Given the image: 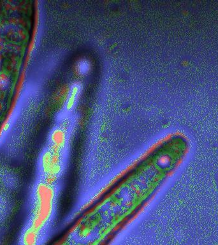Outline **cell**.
Listing matches in <instances>:
<instances>
[{
	"label": "cell",
	"instance_id": "7a4b0ae2",
	"mask_svg": "<svg viewBox=\"0 0 218 245\" xmlns=\"http://www.w3.org/2000/svg\"><path fill=\"white\" fill-rule=\"evenodd\" d=\"M78 92V86H73L71 90L70 96L69 97V99L67 102V108L69 109L72 107L75 100L76 98V95Z\"/></svg>",
	"mask_w": 218,
	"mask_h": 245
},
{
	"label": "cell",
	"instance_id": "3957f363",
	"mask_svg": "<svg viewBox=\"0 0 218 245\" xmlns=\"http://www.w3.org/2000/svg\"><path fill=\"white\" fill-rule=\"evenodd\" d=\"M89 65L87 61H82L79 65V69L80 72L84 73L88 71Z\"/></svg>",
	"mask_w": 218,
	"mask_h": 245
},
{
	"label": "cell",
	"instance_id": "6da1fadb",
	"mask_svg": "<svg viewBox=\"0 0 218 245\" xmlns=\"http://www.w3.org/2000/svg\"><path fill=\"white\" fill-rule=\"evenodd\" d=\"M36 241V235L34 232H27L24 236V243L25 245H35Z\"/></svg>",
	"mask_w": 218,
	"mask_h": 245
}]
</instances>
